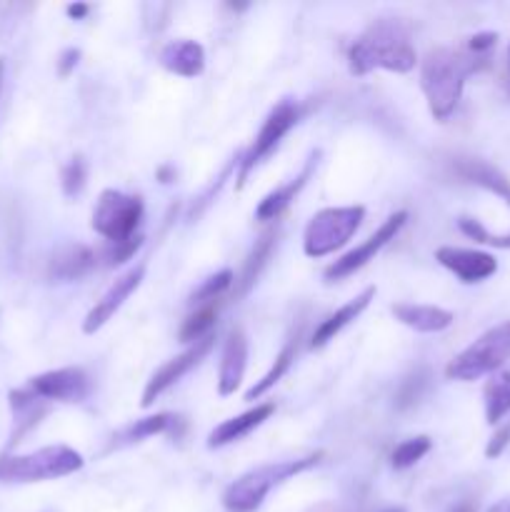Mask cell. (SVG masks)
Segmentation results:
<instances>
[{
	"label": "cell",
	"mask_w": 510,
	"mask_h": 512,
	"mask_svg": "<svg viewBox=\"0 0 510 512\" xmlns=\"http://www.w3.org/2000/svg\"><path fill=\"white\" fill-rule=\"evenodd\" d=\"M488 58L490 55L470 53L468 48H435L420 60V90L435 120L445 123L455 113L465 80L488 68Z\"/></svg>",
	"instance_id": "cell-1"
},
{
	"label": "cell",
	"mask_w": 510,
	"mask_h": 512,
	"mask_svg": "<svg viewBox=\"0 0 510 512\" xmlns=\"http://www.w3.org/2000/svg\"><path fill=\"white\" fill-rule=\"evenodd\" d=\"M418 63L410 30L400 20H375L348 50V70L358 78L373 70H390V73H410Z\"/></svg>",
	"instance_id": "cell-2"
},
{
	"label": "cell",
	"mask_w": 510,
	"mask_h": 512,
	"mask_svg": "<svg viewBox=\"0 0 510 512\" xmlns=\"http://www.w3.org/2000/svg\"><path fill=\"white\" fill-rule=\"evenodd\" d=\"M323 455V450H315V453L305 455V458L280 460V463H268L248 470V473L240 475L235 483L225 488L223 505L230 512H255L263 505V500L268 498L270 490L283 485L285 480L295 478V475L305 473V470L315 468L323 460Z\"/></svg>",
	"instance_id": "cell-3"
},
{
	"label": "cell",
	"mask_w": 510,
	"mask_h": 512,
	"mask_svg": "<svg viewBox=\"0 0 510 512\" xmlns=\"http://www.w3.org/2000/svg\"><path fill=\"white\" fill-rule=\"evenodd\" d=\"M85 465L83 455L68 445H48L28 455L0 458V483H43L78 473Z\"/></svg>",
	"instance_id": "cell-4"
},
{
	"label": "cell",
	"mask_w": 510,
	"mask_h": 512,
	"mask_svg": "<svg viewBox=\"0 0 510 512\" xmlns=\"http://www.w3.org/2000/svg\"><path fill=\"white\" fill-rule=\"evenodd\" d=\"M510 360V323H500L470 343L463 353L455 355L445 368L448 380L473 383V380L495 375Z\"/></svg>",
	"instance_id": "cell-5"
},
{
	"label": "cell",
	"mask_w": 510,
	"mask_h": 512,
	"mask_svg": "<svg viewBox=\"0 0 510 512\" xmlns=\"http://www.w3.org/2000/svg\"><path fill=\"white\" fill-rule=\"evenodd\" d=\"M365 220L363 205H345V208H325L310 218L303 233V253L308 258H325L343 248Z\"/></svg>",
	"instance_id": "cell-6"
},
{
	"label": "cell",
	"mask_w": 510,
	"mask_h": 512,
	"mask_svg": "<svg viewBox=\"0 0 510 512\" xmlns=\"http://www.w3.org/2000/svg\"><path fill=\"white\" fill-rule=\"evenodd\" d=\"M143 213L145 205L140 195H128L108 188L100 193L98 203H95L90 225L108 243H125V240L135 238Z\"/></svg>",
	"instance_id": "cell-7"
},
{
	"label": "cell",
	"mask_w": 510,
	"mask_h": 512,
	"mask_svg": "<svg viewBox=\"0 0 510 512\" xmlns=\"http://www.w3.org/2000/svg\"><path fill=\"white\" fill-rule=\"evenodd\" d=\"M298 123V105L293 100H280L273 110L268 113V118L260 125L258 135L250 143V148L245 150L243 158L238 160V188H243L248 183V175L273 153L280 145V140L293 130V125Z\"/></svg>",
	"instance_id": "cell-8"
},
{
	"label": "cell",
	"mask_w": 510,
	"mask_h": 512,
	"mask_svg": "<svg viewBox=\"0 0 510 512\" xmlns=\"http://www.w3.org/2000/svg\"><path fill=\"white\" fill-rule=\"evenodd\" d=\"M405 220H408V213H405V210H398V213L390 215V218L385 220L363 245H358V248H353L350 253H345L343 258H338L335 263H330L323 273L325 280H328V283H335V280H343L348 278V275H353L355 270L365 268L390 240H395V235L403 230Z\"/></svg>",
	"instance_id": "cell-9"
},
{
	"label": "cell",
	"mask_w": 510,
	"mask_h": 512,
	"mask_svg": "<svg viewBox=\"0 0 510 512\" xmlns=\"http://www.w3.org/2000/svg\"><path fill=\"white\" fill-rule=\"evenodd\" d=\"M28 390H33L38 398L55 400V403H83L93 390V383L83 368H60L30 378Z\"/></svg>",
	"instance_id": "cell-10"
},
{
	"label": "cell",
	"mask_w": 510,
	"mask_h": 512,
	"mask_svg": "<svg viewBox=\"0 0 510 512\" xmlns=\"http://www.w3.org/2000/svg\"><path fill=\"white\" fill-rule=\"evenodd\" d=\"M213 343H215V335H208V338L193 343L188 350H183L180 355H175L173 360H168L165 365H160V368L153 373V378L148 380V385H145L140 405H143V408H150V405H153L155 400L165 393V390L173 388V385L178 383L183 375H188L190 370H193L195 365H198L200 360L210 353Z\"/></svg>",
	"instance_id": "cell-11"
},
{
	"label": "cell",
	"mask_w": 510,
	"mask_h": 512,
	"mask_svg": "<svg viewBox=\"0 0 510 512\" xmlns=\"http://www.w3.org/2000/svg\"><path fill=\"white\" fill-rule=\"evenodd\" d=\"M145 278V263H138L135 268L125 270L120 278H115V283L110 285L108 290L103 293V298L98 300V303L90 308V313L85 315L83 320V333L85 335H93L98 333L100 328H103L105 323H108L110 318H113L115 313H118L120 308H123L125 300L130 298V295L135 293V290L140 288V283H143Z\"/></svg>",
	"instance_id": "cell-12"
},
{
	"label": "cell",
	"mask_w": 510,
	"mask_h": 512,
	"mask_svg": "<svg viewBox=\"0 0 510 512\" xmlns=\"http://www.w3.org/2000/svg\"><path fill=\"white\" fill-rule=\"evenodd\" d=\"M435 260H438L443 268H448L455 278H460L463 283H483L490 275H495L498 270V260L495 255L483 253V250H470V248H453V245H445V248L435 250Z\"/></svg>",
	"instance_id": "cell-13"
},
{
	"label": "cell",
	"mask_w": 510,
	"mask_h": 512,
	"mask_svg": "<svg viewBox=\"0 0 510 512\" xmlns=\"http://www.w3.org/2000/svg\"><path fill=\"white\" fill-rule=\"evenodd\" d=\"M245 368H248V338L240 328L230 330L225 338L223 355H220V368H218V395L228 398L235 395L245 378Z\"/></svg>",
	"instance_id": "cell-14"
},
{
	"label": "cell",
	"mask_w": 510,
	"mask_h": 512,
	"mask_svg": "<svg viewBox=\"0 0 510 512\" xmlns=\"http://www.w3.org/2000/svg\"><path fill=\"white\" fill-rule=\"evenodd\" d=\"M318 158H320V153L315 150V153L308 158V163L303 165V170H300L293 180H288V183H283L280 188H275L273 193L265 195V198L258 203V208H255V220H260V223L278 220L280 215L290 208V203L298 198L300 190L308 185V180L313 178L315 168H318Z\"/></svg>",
	"instance_id": "cell-15"
},
{
	"label": "cell",
	"mask_w": 510,
	"mask_h": 512,
	"mask_svg": "<svg viewBox=\"0 0 510 512\" xmlns=\"http://www.w3.org/2000/svg\"><path fill=\"white\" fill-rule=\"evenodd\" d=\"M273 413H275V403H260L255 405V408L245 410V413L235 415V418L225 420V423H220L218 428L208 435V448L215 450V448H225V445L238 443V440H243L245 435L253 433L255 428H260V425H263Z\"/></svg>",
	"instance_id": "cell-16"
},
{
	"label": "cell",
	"mask_w": 510,
	"mask_h": 512,
	"mask_svg": "<svg viewBox=\"0 0 510 512\" xmlns=\"http://www.w3.org/2000/svg\"><path fill=\"white\" fill-rule=\"evenodd\" d=\"M455 175L460 180L470 185H478V188L488 190V193L498 195L500 200L510 205V180L503 170H498L495 165H490L488 160L480 158H455L453 163Z\"/></svg>",
	"instance_id": "cell-17"
},
{
	"label": "cell",
	"mask_w": 510,
	"mask_h": 512,
	"mask_svg": "<svg viewBox=\"0 0 510 512\" xmlns=\"http://www.w3.org/2000/svg\"><path fill=\"white\" fill-rule=\"evenodd\" d=\"M393 318L403 323L405 328L415 330V333H443L453 325L455 315L450 310L438 308V305H415V303H395L390 308Z\"/></svg>",
	"instance_id": "cell-18"
},
{
	"label": "cell",
	"mask_w": 510,
	"mask_h": 512,
	"mask_svg": "<svg viewBox=\"0 0 510 512\" xmlns=\"http://www.w3.org/2000/svg\"><path fill=\"white\" fill-rule=\"evenodd\" d=\"M160 65L168 73L180 75V78H198L205 70V50L203 45L195 43L190 38L170 40L163 50H160Z\"/></svg>",
	"instance_id": "cell-19"
},
{
	"label": "cell",
	"mask_w": 510,
	"mask_h": 512,
	"mask_svg": "<svg viewBox=\"0 0 510 512\" xmlns=\"http://www.w3.org/2000/svg\"><path fill=\"white\" fill-rule=\"evenodd\" d=\"M95 263H98V253L90 250L88 245H63L50 258L48 275L58 283H70V280H80L83 275H88L95 268Z\"/></svg>",
	"instance_id": "cell-20"
},
{
	"label": "cell",
	"mask_w": 510,
	"mask_h": 512,
	"mask_svg": "<svg viewBox=\"0 0 510 512\" xmlns=\"http://www.w3.org/2000/svg\"><path fill=\"white\" fill-rule=\"evenodd\" d=\"M375 293H378V290H375L373 285H370V288H365L363 293L355 295L353 300H348V303H345L343 308H338V310H335V313H330L328 318H325L323 323H320L318 328H315L313 338H310V348H313V350L315 348H325V345H328L330 340H335V335H338L340 330L348 328V325L353 323V320H358L360 315H363V310L368 308L370 300L375 298Z\"/></svg>",
	"instance_id": "cell-21"
},
{
	"label": "cell",
	"mask_w": 510,
	"mask_h": 512,
	"mask_svg": "<svg viewBox=\"0 0 510 512\" xmlns=\"http://www.w3.org/2000/svg\"><path fill=\"white\" fill-rule=\"evenodd\" d=\"M275 243H278V230L268 228L260 233V238L255 240V245L250 248L248 258H245L238 280H235V298H243V295H248V290L258 283L260 273H263V268L268 265L270 255H273Z\"/></svg>",
	"instance_id": "cell-22"
},
{
	"label": "cell",
	"mask_w": 510,
	"mask_h": 512,
	"mask_svg": "<svg viewBox=\"0 0 510 512\" xmlns=\"http://www.w3.org/2000/svg\"><path fill=\"white\" fill-rule=\"evenodd\" d=\"M10 408H13L15 418V430H13V445L20 443L28 430H33L40 423L45 413H48V405L43 398L33 393V390H13L10 393Z\"/></svg>",
	"instance_id": "cell-23"
},
{
	"label": "cell",
	"mask_w": 510,
	"mask_h": 512,
	"mask_svg": "<svg viewBox=\"0 0 510 512\" xmlns=\"http://www.w3.org/2000/svg\"><path fill=\"white\" fill-rule=\"evenodd\" d=\"M300 335H303V328H298L293 335H290L288 340H285L283 350H280V353L275 355V363L270 365L268 373H265L263 378H260L258 383H255L253 388L248 390V393H245V400L263 398V395L268 393V390H273L275 385H278L280 380H283V375L288 373L290 365L295 363V355H298V345H300Z\"/></svg>",
	"instance_id": "cell-24"
},
{
	"label": "cell",
	"mask_w": 510,
	"mask_h": 512,
	"mask_svg": "<svg viewBox=\"0 0 510 512\" xmlns=\"http://www.w3.org/2000/svg\"><path fill=\"white\" fill-rule=\"evenodd\" d=\"M483 400L485 420H488L490 425L503 423L505 415H510V370L493 375V378L485 383Z\"/></svg>",
	"instance_id": "cell-25"
},
{
	"label": "cell",
	"mask_w": 510,
	"mask_h": 512,
	"mask_svg": "<svg viewBox=\"0 0 510 512\" xmlns=\"http://www.w3.org/2000/svg\"><path fill=\"white\" fill-rule=\"evenodd\" d=\"M175 420L178 418L170 413H158V415H150V418L135 420V423L125 425L123 430H118V435H113V448H123V445H133L145 438H153V435L165 433Z\"/></svg>",
	"instance_id": "cell-26"
},
{
	"label": "cell",
	"mask_w": 510,
	"mask_h": 512,
	"mask_svg": "<svg viewBox=\"0 0 510 512\" xmlns=\"http://www.w3.org/2000/svg\"><path fill=\"white\" fill-rule=\"evenodd\" d=\"M215 320H218V305H203V308H195V313H190L188 318L180 325V343H198V340L213 335Z\"/></svg>",
	"instance_id": "cell-27"
},
{
	"label": "cell",
	"mask_w": 510,
	"mask_h": 512,
	"mask_svg": "<svg viewBox=\"0 0 510 512\" xmlns=\"http://www.w3.org/2000/svg\"><path fill=\"white\" fill-rule=\"evenodd\" d=\"M233 283H235L233 270H220V273L210 275L208 280H203V283L193 290V295H190L188 303L195 305V308L213 305L215 300H220L230 288H233Z\"/></svg>",
	"instance_id": "cell-28"
},
{
	"label": "cell",
	"mask_w": 510,
	"mask_h": 512,
	"mask_svg": "<svg viewBox=\"0 0 510 512\" xmlns=\"http://www.w3.org/2000/svg\"><path fill=\"white\" fill-rule=\"evenodd\" d=\"M430 448H433V443H430L428 435H418V438L403 440V443L390 453V465H393L395 470L413 468L418 460H423L425 455L430 453Z\"/></svg>",
	"instance_id": "cell-29"
},
{
	"label": "cell",
	"mask_w": 510,
	"mask_h": 512,
	"mask_svg": "<svg viewBox=\"0 0 510 512\" xmlns=\"http://www.w3.org/2000/svg\"><path fill=\"white\" fill-rule=\"evenodd\" d=\"M85 180H88V165H85V160L80 158V155H75V158L68 160V165L63 168V173H60V185H63V193L68 195V198H75V195L83 193Z\"/></svg>",
	"instance_id": "cell-30"
},
{
	"label": "cell",
	"mask_w": 510,
	"mask_h": 512,
	"mask_svg": "<svg viewBox=\"0 0 510 512\" xmlns=\"http://www.w3.org/2000/svg\"><path fill=\"white\" fill-rule=\"evenodd\" d=\"M458 228L463 230V233L468 235L470 240H475V243L490 245V248L510 250V233H508V235H493V233H488V230H485L483 225H480L478 220H473V218H460V220H458Z\"/></svg>",
	"instance_id": "cell-31"
},
{
	"label": "cell",
	"mask_w": 510,
	"mask_h": 512,
	"mask_svg": "<svg viewBox=\"0 0 510 512\" xmlns=\"http://www.w3.org/2000/svg\"><path fill=\"white\" fill-rule=\"evenodd\" d=\"M140 245H143V238H140V235L125 240V243H108V248L103 250L105 265H123L125 260H130L138 253Z\"/></svg>",
	"instance_id": "cell-32"
},
{
	"label": "cell",
	"mask_w": 510,
	"mask_h": 512,
	"mask_svg": "<svg viewBox=\"0 0 510 512\" xmlns=\"http://www.w3.org/2000/svg\"><path fill=\"white\" fill-rule=\"evenodd\" d=\"M510 445V420H505L503 425H500L498 430L493 433V438L488 440V445H485V458L488 460H495L500 458V455L505 453V448Z\"/></svg>",
	"instance_id": "cell-33"
},
{
	"label": "cell",
	"mask_w": 510,
	"mask_h": 512,
	"mask_svg": "<svg viewBox=\"0 0 510 512\" xmlns=\"http://www.w3.org/2000/svg\"><path fill=\"white\" fill-rule=\"evenodd\" d=\"M495 43H498V33H478L473 35V38H468L465 48H468L470 53L490 55V50L495 48Z\"/></svg>",
	"instance_id": "cell-34"
},
{
	"label": "cell",
	"mask_w": 510,
	"mask_h": 512,
	"mask_svg": "<svg viewBox=\"0 0 510 512\" xmlns=\"http://www.w3.org/2000/svg\"><path fill=\"white\" fill-rule=\"evenodd\" d=\"M80 60V50L78 48H68L60 53V60H58V75L60 78H68L70 73L75 70V65H78Z\"/></svg>",
	"instance_id": "cell-35"
},
{
	"label": "cell",
	"mask_w": 510,
	"mask_h": 512,
	"mask_svg": "<svg viewBox=\"0 0 510 512\" xmlns=\"http://www.w3.org/2000/svg\"><path fill=\"white\" fill-rule=\"evenodd\" d=\"M90 13V5H68V15L70 18H75V20H80V18H85V15Z\"/></svg>",
	"instance_id": "cell-36"
},
{
	"label": "cell",
	"mask_w": 510,
	"mask_h": 512,
	"mask_svg": "<svg viewBox=\"0 0 510 512\" xmlns=\"http://www.w3.org/2000/svg\"><path fill=\"white\" fill-rule=\"evenodd\" d=\"M485 512H510V498H505V500H498V503L495 505H490L488 510Z\"/></svg>",
	"instance_id": "cell-37"
},
{
	"label": "cell",
	"mask_w": 510,
	"mask_h": 512,
	"mask_svg": "<svg viewBox=\"0 0 510 512\" xmlns=\"http://www.w3.org/2000/svg\"><path fill=\"white\" fill-rule=\"evenodd\" d=\"M448 512H478V508H475V503H458L455 508H450Z\"/></svg>",
	"instance_id": "cell-38"
},
{
	"label": "cell",
	"mask_w": 510,
	"mask_h": 512,
	"mask_svg": "<svg viewBox=\"0 0 510 512\" xmlns=\"http://www.w3.org/2000/svg\"><path fill=\"white\" fill-rule=\"evenodd\" d=\"M3 83H5V60L0 58V95H3Z\"/></svg>",
	"instance_id": "cell-39"
},
{
	"label": "cell",
	"mask_w": 510,
	"mask_h": 512,
	"mask_svg": "<svg viewBox=\"0 0 510 512\" xmlns=\"http://www.w3.org/2000/svg\"><path fill=\"white\" fill-rule=\"evenodd\" d=\"M508 93H510V48H508Z\"/></svg>",
	"instance_id": "cell-40"
}]
</instances>
